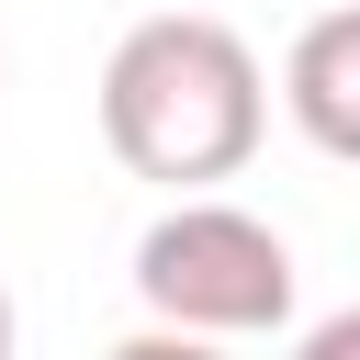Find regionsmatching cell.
Returning a JSON list of instances; mask_svg holds the SVG:
<instances>
[{"label":"cell","instance_id":"5","mask_svg":"<svg viewBox=\"0 0 360 360\" xmlns=\"http://www.w3.org/2000/svg\"><path fill=\"white\" fill-rule=\"evenodd\" d=\"M292 360H360V304H349V315H315V326L292 338Z\"/></svg>","mask_w":360,"mask_h":360},{"label":"cell","instance_id":"4","mask_svg":"<svg viewBox=\"0 0 360 360\" xmlns=\"http://www.w3.org/2000/svg\"><path fill=\"white\" fill-rule=\"evenodd\" d=\"M101 360H225L214 338H169V326H135V338H112Z\"/></svg>","mask_w":360,"mask_h":360},{"label":"cell","instance_id":"3","mask_svg":"<svg viewBox=\"0 0 360 360\" xmlns=\"http://www.w3.org/2000/svg\"><path fill=\"white\" fill-rule=\"evenodd\" d=\"M281 112L304 124L315 158L360 169V0H338V11H315V22L292 34V56H281Z\"/></svg>","mask_w":360,"mask_h":360},{"label":"cell","instance_id":"7","mask_svg":"<svg viewBox=\"0 0 360 360\" xmlns=\"http://www.w3.org/2000/svg\"><path fill=\"white\" fill-rule=\"evenodd\" d=\"M0 68H11V45H0Z\"/></svg>","mask_w":360,"mask_h":360},{"label":"cell","instance_id":"6","mask_svg":"<svg viewBox=\"0 0 360 360\" xmlns=\"http://www.w3.org/2000/svg\"><path fill=\"white\" fill-rule=\"evenodd\" d=\"M11 338H22V315H11V281H0V360H11Z\"/></svg>","mask_w":360,"mask_h":360},{"label":"cell","instance_id":"1","mask_svg":"<svg viewBox=\"0 0 360 360\" xmlns=\"http://www.w3.org/2000/svg\"><path fill=\"white\" fill-rule=\"evenodd\" d=\"M259 124H270V79L248 34L214 11H146L101 56V146L180 202H202V180H236L259 158Z\"/></svg>","mask_w":360,"mask_h":360},{"label":"cell","instance_id":"2","mask_svg":"<svg viewBox=\"0 0 360 360\" xmlns=\"http://www.w3.org/2000/svg\"><path fill=\"white\" fill-rule=\"evenodd\" d=\"M135 304L169 326V338H270L292 326V248L281 225H259L248 202H169L146 236H135Z\"/></svg>","mask_w":360,"mask_h":360}]
</instances>
